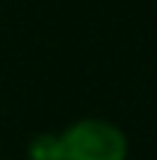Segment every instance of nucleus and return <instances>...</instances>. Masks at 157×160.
Listing matches in <instances>:
<instances>
[{
	"mask_svg": "<svg viewBox=\"0 0 157 160\" xmlns=\"http://www.w3.org/2000/svg\"><path fill=\"white\" fill-rule=\"evenodd\" d=\"M30 160H128V137L104 119H80L62 133H39Z\"/></svg>",
	"mask_w": 157,
	"mask_h": 160,
	"instance_id": "f257e3e1",
	"label": "nucleus"
}]
</instances>
